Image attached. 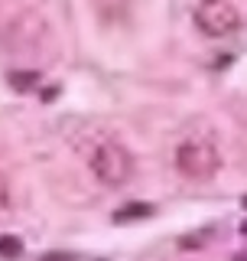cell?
Here are the masks:
<instances>
[{"label":"cell","mask_w":247,"mask_h":261,"mask_svg":"<svg viewBox=\"0 0 247 261\" xmlns=\"http://www.w3.org/2000/svg\"><path fill=\"white\" fill-rule=\"evenodd\" d=\"M4 43L10 49L7 56H46L52 33H49V23L39 13H20L16 20L7 23Z\"/></svg>","instance_id":"cell-1"},{"label":"cell","mask_w":247,"mask_h":261,"mask_svg":"<svg viewBox=\"0 0 247 261\" xmlns=\"http://www.w3.org/2000/svg\"><path fill=\"white\" fill-rule=\"evenodd\" d=\"M176 170L189 179H211L221 170V150L211 137L192 134L176 147Z\"/></svg>","instance_id":"cell-2"},{"label":"cell","mask_w":247,"mask_h":261,"mask_svg":"<svg viewBox=\"0 0 247 261\" xmlns=\"http://www.w3.org/2000/svg\"><path fill=\"white\" fill-rule=\"evenodd\" d=\"M88 167H91L98 183L123 186L130 179V173H134V157H130V150L117 141H98L91 147V153H88Z\"/></svg>","instance_id":"cell-3"},{"label":"cell","mask_w":247,"mask_h":261,"mask_svg":"<svg viewBox=\"0 0 247 261\" xmlns=\"http://www.w3.org/2000/svg\"><path fill=\"white\" fill-rule=\"evenodd\" d=\"M192 16H195V27L211 39H225L241 30V13L228 0H202Z\"/></svg>","instance_id":"cell-4"},{"label":"cell","mask_w":247,"mask_h":261,"mask_svg":"<svg viewBox=\"0 0 247 261\" xmlns=\"http://www.w3.org/2000/svg\"><path fill=\"white\" fill-rule=\"evenodd\" d=\"M153 212V206H146V202H130V206H123L114 212V222H130V219H146Z\"/></svg>","instance_id":"cell-5"},{"label":"cell","mask_w":247,"mask_h":261,"mask_svg":"<svg viewBox=\"0 0 247 261\" xmlns=\"http://www.w3.org/2000/svg\"><path fill=\"white\" fill-rule=\"evenodd\" d=\"M7 82H10V88H16V92H33L39 85V72H10Z\"/></svg>","instance_id":"cell-6"},{"label":"cell","mask_w":247,"mask_h":261,"mask_svg":"<svg viewBox=\"0 0 247 261\" xmlns=\"http://www.w3.org/2000/svg\"><path fill=\"white\" fill-rule=\"evenodd\" d=\"M23 255V242L16 235H0V258H20Z\"/></svg>","instance_id":"cell-7"},{"label":"cell","mask_w":247,"mask_h":261,"mask_svg":"<svg viewBox=\"0 0 247 261\" xmlns=\"http://www.w3.org/2000/svg\"><path fill=\"white\" fill-rule=\"evenodd\" d=\"M7 209H10V183L0 173V212H7Z\"/></svg>","instance_id":"cell-8"},{"label":"cell","mask_w":247,"mask_h":261,"mask_svg":"<svg viewBox=\"0 0 247 261\" xmlns=\"http://www.w3.org/2000/svg\"><path fill=\"white\" fill-rule=\"evenodd\" d=\"M241 232H244V235H247V222H244V228H241Z\"/></svg>","instance_id":"cell-9"},{"label":"cell","mask_w":247,"mask_h":261,"mask_svg":"<svg viewBox=\"0 0 247 261\" xmlns=\"http://www.w3.org/2000/svg\"><path fill=\"white\" fill-rule=\"evenodd\" d=\"M244 206H247V196H244Z\"/></svg>","instance_id":"cell-10"}]
</instances>
